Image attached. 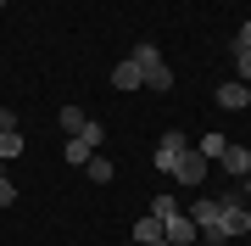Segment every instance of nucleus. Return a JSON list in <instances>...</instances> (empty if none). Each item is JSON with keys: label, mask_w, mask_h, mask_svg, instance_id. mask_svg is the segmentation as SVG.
<instances>
[{"label": "nucleus", "mask_w": 251, "mask_h": 246, "mask_svg": "<svg viewBox=\"0 0 251 246\" xmlns=\"http://www.w3.org/2000/svg\"><path fill=\"white\" fill-rule=\"evenodd\" d=\"M23 157V129H0V163Z\"/></svg>", "instance_id": "nucleus-13"}, {"label": "nucleus", "mask_w": 251, "mask_h": 246, "mask_svg": "<svg viewBox=\"0 0 251 246\" xmlns=\"http://www.w3.org/2000/svg\"><path fill=\"white\" fill-rule=\"evenodd\" d=\"M179 151H184V135H179V129H168V135L156 140V151H151L156 173H168V179H173V168H179Z\"/></svg>", "instance_id": "nucleus-4"}, {"label": "nucleus", "mask_w": 251, "mask_h": 246, "mask_svg": "<svg viewBox=\"0 0 251 246\" xmlns=\"http://www.w3.org/2000/svg\"><path fill=\"white\" fill-rule=\"evenodd\" d=\"M151 213H156V219H173V213H179V201H173V196H156Z\"/></svg>", "instance_id": "nucleus-17"}, {"label": "nucleus", "mask_w": 251, "mask_h": 246, "mask_svg": "<svg viewBox=\"0 0 251 246\" xmlns=\"http://www.w3.org/2000/svg\"><path fill=\"white\" fill-rule=\"evenodd\" d=\"M229 51H234V73L251 84V51H240V45H229Z\"/></svg>", "instance_id": "nucleus-16"}, {"label": "nucleus", "mask_w": 251, "mask_h": 246, "mask_svg": "<svg viewBox=\"0 0 251 246\" xmlns=\"http://www.w3.org/2000/svg\"><path fill=\"white\" fill-rule=\"evenodd\" d=\"M240 196H246V201H251V173H246V191H240Z\"/></svg>", "instance_id": "nucleus-22"}, {"label": "nucleus", "mask_w": 251, "mask_h": 246, "mask_svg": "<svg viewBox=\"0 0 251 246\" xmlns=\"http://www.w3.org/2000/svg\"><path fill=\"white\" fill-rule=\"evenodd\" d=\"M56 123H62V135L73 140V135H95V118H84V107H62V118H56Z\"/></svg>", "instance_id": "nucleus-9"}, {"label": "nucleus", "mask_w": 251, "mask_h": 246, "mask_svg": "<svg viewBox=\"0 0 251 246\" xmlns=\"http://www.w3.org/2000/svg\"><path fill=\"white\" fill-rule=\"evenodd\" d=\"M134 67L145 73V90H173V67L162 62V51L151 45V39H140V45H134Z\"/></svg>", "instance_id": "nucleus-1"}, {"label": "nucleus", "mask_w": 251, "mask_h": 246, "mask_svg": "<svg viewBox=\"0 0 251 246\" xmlns=\"http://www.w3.org/2000/svg\"><path fill=\"white\" fill-rule=\"evenodd\" d=\"M84 168H90V179H95V185H106L112 173H117V168H112V157H100V151H95V157H90Z\"/></svg>", "instance_id": "nucleus-14"}, {"label": "nucleus", "mask_w": 251, "mask_h": 246, "mask_svg": "<svg viewBox=\"0 0 251 246\" xmlns=\"http://www.w3.org/2000/svg\"><path fill=\"white\" fill-rule=\"evenodd\" d=\"M0 129H17V112L11 107H0Z\"/></svg>", "instance_id": "nucleus-20"}, {"label": "nucleus", "mask_w": 251, "mask_h": 246, "mask_svg": "<svg viewBox=\"0 0 251 246\" xmlns=\"http://www.w3.org/2000/svg\"><path fill=\"white\" fill-rule=\"evenodd\" d=\"M218 107H229V112H246V107H251V84H246V79H229V84H218Z\"/></svg>", "instance_id": "nucleus-6"}, {"label": "nucleus", "mask_w": 251, "mask_h": 246, "mask_svg": "<svg viewBox=\"0 0 251 246\" xmlns=\"http://www.w3.org/2000/svg\"><path fill=\"white\" fill-rule=\"evenodd\" d=\"M128 246H140V241H128ZM145 246H168V241H145Z\"/></svg>", "instance_id": "nucleus-21"}, {"label": "nucleus", "mask_w": 251, "mask_h": 246, "mask_svg": "<svg viewBox=\"0 0 251 246\" xmlns=\"http://www.w3.org/2000/svg\"><path fill=\"white\" fill-rule=\"evenodd\" d=\"M196 151L206 157V163H218V157H224V135H206V140H201V146H196Z\"/></svg>", "instance_id": "nucleus-15"}, {"label": "nucleus", "mask_w": 251, "mask_h": 246, "mask_svg": "<svg viewBox=\"0 0 251 246\" xmlns=\"http://www.w3.org/2000/svg\"><path fill=\"white\" fill-rule=\"evenodd\" d=\"M190 224H196L201 241H229V235H224V213H218V201H196V207H190Z\"/></svg>", "instance_id": "nucleus-2"}, {"label": "nucleus", "mask_w": 251, "mask_h": 246, "mask_svg": "<svg viewBox=\"0 0 251 246\" xmlns=\"http://www.w3.org/2000/svg\"><path fill=\"white\" fill-rule=\"evenodd\" d=\"M218 213H224V235H246V229H251V201L246 196H224Z\"/></svg>", "instance_id": "nucleus-3"}, {"label": "nucleus", "mask_w": 251, "mask_h": 246, "mask_svg": "<svg viewBox=\"0 0 251 246\" xmlns=\"http://www.w3.org/2000/svg\"><path fill=\"white\" fill-rule=\"evenodd\" d=\"M206 168H212V163H206L201 151H190V146H184V151H179V168H173V179H179V185H201V179H206Z\"/></svg>", "instance_id": "nucleus-5"}, {"label": "nucleus", "mask_w": 251, "mask_h": 246, "mask_svg": "<svg viewBox=\"0 0 251 246\" xmlns=\"http://www.w3.org/2000/svg\"><path fill=\"white\" fill-rule=\"evenodd\" d=\"M229 45H240V51H251V23H240V34H234Z\"/></svg>", "instance_id": "nucleus-19"}, {"label": "nucleus", "mask_w": 251, "mask_h": 246, "mask_svg": "<svg viewBox=\"0 0 251 246\" xmlns=\"http://www.w3.org/2000/svg\"><path fill=\"white\" fill-rule=\"evenodd\" d=\"M11 201H17V185H11V179H0V207H11Z\"/></svg>", "instance_id": "nucleus-18"}, {"label": "nucleus", "mask_w": 251, "mask_h": 246, "mask_svg": "<svg viewBox=\"0 0 251 246\" xmlns=\"http://www.w3.org/2000/svg\"><path fill=\"white\" fill-rule=\"evenodd\" d=\"M134 241H140V246H145V241H162V219H156V213L134 219Z\"/></svg>", "instance_id": "nucleus-12"}, {"label": "nucleus", "mask_w": 251, "mask_h": 246, "mask_svg": "<svg viewBox=\"0 0 251 246\" xmlns=\"http://www.w3.org/2000/svg\"><path fill=\"white\" fill-rule=\"evenodd\" d=\"M112 84H117V90H140V84H145V73L134 67V56H123V62L112 67Z\"/></svg>", "instance_id": "nucleus-11"}, {"label": "nucleus", "mask_w": 251, "mask_h": 246, "mask_svg": "<svg viewBox=\"0 0 251 246\" xmlns=\"http://www.w3.org/2000/svg\"><path fill=\"white\" fill-rule=\"evenodd\" d=\"M218 163H224V173L246 179V173H251V151H246V146H224V157H218Z\"/></svg>", "instance_id": "nucleus-10"}, {"label": "nucleus", "mask_w": 251, "mask_h": 246, "mask_svg": "<svg viewBox=\"0 0 251 246\" xmlns=\"http://www.w3.org/2000/svg\"><path fill=\"white\" fill-rule=\"evenodd\" d=\"M95 146H100V129H95V135H73L62 157H67L73 168H84V163H90V157H95Z\"/></svg>", "instance_id": "nucleus-8"}, {"label": "nucleus", "mask_w": 251, "mask_h": 246, "mask_svg": "<svg viewBox=\"0 0 251 246\" xmlns=\"http://www.w3.org/2000/svg\"><path fill=\"white\" fill-rule=\"evenodd\" d=\"M0 179H6V173H0Z\"/></svg>", "instance_id": "nucleus-23"}, {"label": "nucleus", "mask_w": 251, "mask_h": 246, "mask_svg": "<svg viewBox=\"0 0 251 246\" xmlns=\"http://www.w3.org/2000/svg\"><path fill=\"white\" fill-rule=\"evenodd\" d=\"M162 241H168V246H190L201 235H196V224H190L184 213H173V219H162Z\"/></svg>", "instance_id": "nucleus-7"}]
</instances>
